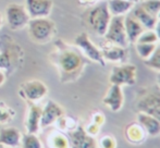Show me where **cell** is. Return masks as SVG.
I'll use <instances>...</instances> for the list:
<instances>
[{
    "instance_id": "7",
    "label": "cell",
    "mask_w": 160,
    "mask_h": 148,
    "mask_svg": "<svg viewBox=\"0 0 160 148\" xmlns=\"http://www.w3.org/2000/svg\"><path fill=\"white\" fill-rule=\"evenodd\" d=\"M74 45L86 59L92 60L100 64L101 67L106 66V61L102 57L101 50L92 42L86 33H80L78 35H76V37L74 38Z\"/></svg>"
},
{
    "instance_id": "4",
    "label": "cell",
    "mask_w": 160,
    "mask_h": 148,
    "mask_svg": "<svg viewBox=\"0 0 160 148\" xmlns=\"http://www.w3.org/2000/svg\"><path fill=\"white\" fill-rule=\"evenodd\" d=\"M28 30L31 39L36 44H47L51 42L57 32L56 23L49 17L30 19Z\"/></svg>"
},
{
    "instance_id": "11",
    "label": "cell",
    "mask_w": 160,
    "mask_h": 148,
    "mask_svg": "<svg viewBox=\"0 0 160 148\" xmlns=\"http://www.w3.org/2000/svg\"><path fill=\"white\" fill-rule=\"evenodd\" d=\"M68 138L70 148H97V142L94 136L89 135L82 125H78L75 129L69 131Z\"/></svg>"
},
{
    "instance_id": "3",
    "label": "cell",
    "mask_w": 160,
    "mask_h": 148,
    "mask_svg": "<svg viewBox=\"0 0 160 148\" xmlns=\"http://www.w3.org/2000/svg\"><path fill=\"white\" fill-rule=\"evenodd\" d=\"M137 112H144L160 121V88L147 87L139 91L135 100Z\"/></svg>"
},
{
    "instance_id": "8",
    "label": "cell",
    "mask_w": 160,
    "mask_h": 148,
    "mask_svg": "<svg viewBox=\"0 0 160 148\" xmlns=\"http://www.w3.org/2000/svg\"><path fill=\"white\" fill-rule=\"evenodd\" d=\"M30 15L25 6L19 3H10L6 8V21L12 31H19L26 27L30 21Z\"/></svg>"
},
{
    "instance_id": "23",
    "label": "cell",
    "mask_w": 160,
    "mask_h": 148,
    "mask_svg": "<svg viewBox=\"0 0 160 148\" xmlns=\"http://www.w3.org/2000/svg\"><path fill=\"white\" fill-rule=\"evenodd\" d=\"M48 144L50 148H70V142L68 135L61 132H53L49 136Z\"/></svg>"
},
{
    "instance_id": "19",
    "label": "cell",
    "mask_w": 160,
    "mask_h": 148,
    "mask_svg": "<svg viewBox=\"0 0 160 148\" xmlns=\"http://www.w3.org/2000/svg\"><path fill=\"white\" fill-rule=\"evenodd\" d=\"M130 14L133 15V17L142 24V26H143L145 30H152L155 24H156L157 20H158L157 17L148 13L139 3H136L134 7H133Z\"/></svg>"
},
{
    "instance_id": "20",
    "label": "cell",
    "mask_w": 160,
    "mask_h": 148,
    "mask_svg": "<svg viewBox=\"0 0 160 148\" xmlns=\"http://www.w3.org/2000/svg\"><path fill=\"white\" fill-rule=\"evenodd\" d=\"M124 27L130 44H135L138 37L141 36V34L143 33V31L145 30L142 26V24L130 13L124 15Z\"/></svg>"
},
{
    "instance_id": "28",
    "label": "cell",
    "mask_w": 160,
    "mask_h": 148,
    "mask_svg": "<svg viewBox=\"0 0 160 148\" xmlns=\"http://www.w3.org/2000/svg\"><path fill=\"white\" fill-rule=\"evenodd\" d=\"M138 3L152 15L157 17L160 12V0H142Z\"/></svg>"
},
{
    "instance_id": "12",
    "label": "cell",
    "mask_w": 160,
    "mask_h": 148,
    "mask_svg": "<svg viewBox=\"0 0 160 148\" xmlns=\"http://www.w3.org/2000/svg\"><path fill=\"white\" fill-rule=\"evenodd\" d=\"M62 116H64L63 108L53 100H48L42 110L40 129L50 126L51 124L57 122Z\"/></svg>"
},
{
    "instance_id": "5",
    "label": "cell",
    "mask_w": 160,
    "mask_h": 148,
    "mask_svg": "<svg viewBox=\"0 0 160 148\" xmlns=\"http://www.w3.org/2000/svg\"><path fill=\"white\" fill-rule=\"evenodd\" d=\"M112 15L110 14L107 2L101 1L89 9L86 15V21L89 27L99 36H103L108 28Z\"/></svg>"
},
{
    "instance_id": "31",
    "label": "cell",
    "mask_w": 160,
    "mask_h": 148,
    "mask_svg": "<svg viewBox=\"0 0 160 148\" xmlns=\"http://www.w3.org/2000/svg\"><path fill=\"white\" fill-rule=\"evenodd\" d=\"M85 131H86L89 135L95 136V135H97V134L99 133V131H100V126H99V125H97L96 123L92 122L91 124L87 125V127L85 129Z\"/></svg>"
},
{
    "instance_id": "18",
    "label": "cell",
    "mask_w": 160,
    "mask_h": 148,
    "mask_svg": "<svg viewBox=\"0 0 160 148\" xmlns=\"http://www.w3.org/2000/svg\"><path fill=\"white\" fill-rule=\"evenodd\" d=\"M137 122L143 126L147 136L160 135V121L144 112H137Z\"/></svg>"
},
{
    "instance_id": "25",
    "label": "cell",
    "mask_w": 160,
    "mask_h": 148,
    "mask_svg": "<svg viewBox=\"0 0 160 148\" xmlns=\"http://www.w3.org/2000/svg\"><path fill=\"white\" fill-rule=\"evenodd\" d=\"M144 64L152 70H155L160 73V45L157 44V47L152 52V55L148 59L144 60Z\"/></svg>"
},
{
    "instance_id": "39",
    "label": "cell",
    "mask_w": 160,
    "mask_h": 148,
    "mask_svg": "<svg viewBox=\"0 0 160 148\" xmlns=\"http://www.w3.org/2000/svg\"><path fill=\"white\" fill-rule=\"evenodd\" d=\"M0 148H6V147H3V146H1V145H0Z\"/></svg>"
},
{
    "instance_id": "21",
    "label": "cell",
    "mask_w": 160,
    "mask_h": 148,
    "mask_svg": "<svg viewBox=\"0 0 160 148\" xmlns=\"http://www.w3.org/2000/svg\"><path fill=\"white\" fill-rule=\"evenodd\" d=\"M147 136L145 130L138 122H132L124 129V137L131 144H141Z\"/></svg>"
},
{
    "instance_id": "17",
    "label": "cell",
    "mask_w": 160,
    "mask_h": 148,
    "mask_svg": "<svg viewBox=\"0 0 160 148\" xmlns=\"http://www.w3.org/2000/svg\"><path fill=\"white\" fill-rule=\"evenodd\" d=\"M22 134L17 127L8 126L0 130V145L6 148H17L21 144Z\"/></svg>"
},
{
    "instance_id": "10",
    "label": "cell",
    "mask_w": 160,
    "mask_h": 148,
    "mask_svg": "<svg viewBox=\"0 0 160 148\" xmlns=\"http://www.w3.org/2000/svg\"><path fill=\"white\" fill-rule=\"evenodd\" d=\"M136 67L130 63H121L119 66H114L111 70L109 77L110 84L119 85H128L132 86L136 82Z\"/></svg>"
},
{
    "instance_id": "9",
    "label": "cell",
    "mask_w": 160,
    "mask_h": 148,
    "mask_svg": "<svg viewBox=\"0 0 160 148\" xmlns=\"http://www.w3.org/2000/svg\"><path fill=\"white\" fill-rule=\"evenodd\" d=\"M48 94V87L39 80H31L22 83L19 88V95L26 102H37Z\"/></svg>"
},
{
    "instance_id": "1",
    "label": "cell",
    "mask_w": 160,
    "mask_h": 148,
    "mask_svg": "<svg viewBox=\"0 0 160 148\" xmlns=\"http://www.w3.org/2000/svg\"><path fill=\"white\" fill-rule=\"evenodd\" d=\"M49 61L57 69L60 82L70 83L81 76L86 64V58L78 48L58 39L55 42V50L49 55Z\"/></svg>"
},
{
    "instance_id": "29",
    "label": "cell",
    "mask_w": 160,
    "mask_h": 148,
    "mask_svg": "<svg viewBox=\"0 0 160 148\" xmlns=\"http://www.w3.org/2000/svg\"><path fill=\"white\" fill-rule=\"evenodd\" d=\"M158 38L154 30H144L136 42H145V44H158Z\"/></svg>"
},
{
    "instance_id": "33",
    "label": "cell",
    "mask_w": 160,
    "mask_h": 148,
    "mask_svg": "<svg viewBox=\"0 0 160 148\" xmlns=\"http://www.w3.org/2000/svg\"><path fill=\"white\" fill-rule=\"evenodd\" d=\"M152 30H154V32L156 33L158 40H160V19L157 20L156 24H155V26H154V28H152Z\"/></svg>"
},
{
    "instance_id": "27",
    "label": "cell",
    "mask_w": 160,
    "mask_h": 148,
    "mask_svg": "<svg viewBox=\"0 0 160 148\" xmlns=\"http://www.w3.org/2000/svg\"><path fill=\"white\" fill-rule=\"evenodd\" d=\"M15 116V112L12 108L7 106L4 102H0V124H7L11 122Z\"/></svg>"
},
{
    "instance_id": "37",
    "label": "cell",
    "mask_w": 160,
    "mask_h": 148,
    "mask_svg": "<svg viewBox=\"0 0 160 148\" xmlns=\"http://www.w3.org/2000/svg\"><path fill=\"white\" fill-rule=\"evenodd\" d=\"M128 1H131V2H133V3L136 4V3H138V2H139V0H128Z\"/></svg>"
},
{
    "instance_id": "2",
    "label": "cell",
    "mask_w": 160,
    "mask_h": 148,
    "mask_svg": "<svg viewBox=\"0 0 160 148\" xmlns=\"http://www.w3.org/2000/svg\"><path fill=\"white\" fill-rule=\"evenodd\" d=\"M24 51L11 37L3 35L0 37V70L11 74L22 66Z\"/></svg>"
},
{
    "instance_id": "6",
    "label": "cell",
    "mask_w": 160,
    "mask_h": 148,
    "mask_svg": "<svg viewBox=\"0 0 160 148\" xmlns=\"http://www.w3.org/2000/svg\"><path fill=\"white\" fill-rule=\"evenodd\" d=\"M103 37L107 42H111V44H116L118 46L128 48L130 42L125 33L124 17H112Z\"/></svg>"
},
{
    "instance_id": "16",
    "label": "cell",
    "mask_w": 160,
    "mask_h": 148,
    "mask_svg": "<svg viewBox=\"0 0 160 148\" xmlns=\"http://www.w3.org/2000/svg\"><path fill=\"white\" fill-rule=\"evenodd\" d=\"M28 112L25 119V129L26 133L36 134L40 129V118H42V108L35 102H28Z\"/></svg>"
},
{
    "instance_id": "13",
    "label": "cell",
    "mask_w": 160,
    "mask_h": 148,
    "mask_svg": "<svg viewBox=\"0 0 160 148\" xmlns=\"http://www.w3.org/2000/svg\"><path fill=\"white\" fill-rule=\"evenodd\" d=\"M52 8V0H25V9L31 19L48 17Z\"/></svg>"
},
{
    "instance_id": "24",
    "label": "cell",
    "mask_w": 160,
    "mask_h": 148,
    "mask_svg": "<svg viewBox=\"0 0 160 148\" xmlns=\"http://www.w3.org/2000/svg\"><path fill=\"white\" fill-rule=\"evenodd\" d=\"M157 47V44H145V42H135V50L141 59L146 60L152 55Z\"/></svg>"
},
{
    "instance_id": "32",
    "label": "cell",
    "mask_w": 160,
    "mask_h": 148,
    "mask_svg": "<svg viewBox=\"0 0 160 148\" xmlns=\"http://www.w3.org/2000/svg\"><path fill=\"white\" fill-rule=\"evenodd\" d=\"M92 122L96 123L97 125L101 126L105 123V116H103V113H101V112H95L93 114V118H92Z\"/></svg>"
},
{
    "instance_id": "26",
    "label": "cell",
    "mask_w": 160,
    "mask_h": 148,
    "mask_svg": "<svg viewBox=\"0 0 160 148\" xmlns=\"http://www.w3.org/2000/svg\"><path fill=\"white\" fill-rule=\"evenodd\" d=\"M21 144L23 148H42V142L35 134L26 133L22 135Z\"/></svg>"
},
{
    "instance_id": "38",
    "label": "cell",
    "mask_w": 160,
    "mask_h": 148,
    "mask_svg": "<svg viewBox=\"0 0 160 148\" xmlns=\"http://www.w3.org/2000/svg\"><path fill=\"white\" fill-rule=\"evenodd\" d=\"M157 19H160V12L158 13V15H157Z\"/></svg>"
},
{
    "instance_id": "30",
    "label": "cell",
    "mask_w": 160,
    "mask_h": 148,
    "mask_svg": "<svg viewBox=\"0 0 160 148\" xmlns=\"http://www.w3.org/2000/svg\"><path fill=\"white\" fill-rule=\"evenodd\" d=\"M99 148H117V141L112 135H105L97 144Z\"/></svg>"
},
{
    "instance_id": "36",
    "label": "cell",
    "mask_w": 160,
    "mask_h": 148,
    "mask_svg": "<svg viewBox=\"0 0 160 148\" xmlns=\"http://www.w3.org/2000/svg\"><path fill=\"white\" fill-rule=\"evenodd\" d=\"M2 25H3V17H2L1 12H0V28L2 27Z\"/></svg>"
},
{
    "instance_id": "34",
    "label": "cell",
    "mask_w": 160,
    "mask_h": 148,
    "mask_svg": "<svg viewBox=\"0 0 160 148\" xmlns=\"http://www.w3.org/2000/svg\"><path fill=\"white\" fill-rule=\"evenodd\" d=\"M101 0H78V3L83 6H89V4H95L96 2H100Z\"/></svg>"
},
{
    "instance_id": "40",
    "label": "cell",
    "mask_w": 160,
    "mask_h": 148,
    "mask_svg": "<svg viewBox=\"0 0 160 148\" xmlns=\"http://www.w3.org/2000/svg\"><path fill=\"white\" fill-rule=\"evenodd\" d=\"M139 1H142V0H139Z\"/></svg>"
},
{
    "instance_id": "35",
    "label": "cell",
    "mask_w": 160,
    "mask_h": 148,
    "mask_svg": "<svg viewBox=\"0 0 160 148\" xmlns=\"http://www.w3.org/2000/svg\"><path fill=\"white\" fill-rule=\"evenodd\" d=\"M6 78H7V74L2 70H0V86L3 85V83L6 82Z\"/></svg>"
},
{
    "instance_id": "22",
    "label": "cell",
    "mask_w": 160,
    "mask_h": 148,
    "mask_svg": "<svg viewBox=\"0 0 160 148\" xmlns=\"http://www.w3.org/2000/svg\"><path fill=\"white\" fill-rule=\"evenodd\" d=\"M107 6L112 17H124L131 12L135 3L128 0H108Z\"/></svg>"
},
{
    "instance_id": "14",
    "label": "cell",
    "mask_w": 160,
    "mask_h": 148,
    "mask_svg": "<svg viewBox=\"0 0 160 148\" xmlns=\"http://www.w3.org/2000/svg\"><path fill=\"white\" fill-rule=\"evenodd\" d=\"M102 104L110 109L112 112H118L122 109L124 104V96H123L122 86L111 84L108 88L106 95L102 98Z\"/></svg>"
},
{
    "instance_id": "15",
    "label": "cell",
    "mask_w": 160,
    "mask_h": 148,
    "mask_svg": "<svg viewBox=\"0 0 160 148\" xmlns=\"http://www.w3.org/2000/svg\"><path fill=\"white\" fill-rule=\"evenodd\" d=\"M100 50L105 61L123 63L128 57V48L118 46L116 44H111V42H106L100 48Z\"/></svg>"
}]
</instances>
